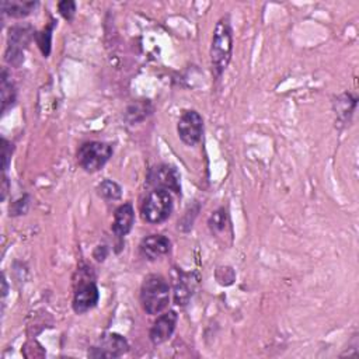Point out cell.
Segmentation results:
<instances>
[{
    "instance_id": "cell-21",
    "label": "cell",
    "mask_w": 359,
    "mask_h": 359,
    "mask_svg": "<svg viewBox=\"0 0 359 359\" xmlns=\"http://www.w3.org/2000/svg\"><path fill=\"white\" fill-rule=\"evenodd\" d=\"M30 199H29V197L26 195V197H23V198H20L19 201H16L12 206H10V215H13V216H19V215H24L26 212H27V209H29V202Z\"/></svg>"
},
{
    "instance_id": "cell-7",
    "label": "cell",
    "mask_w": 359,
    "mask_h": 359,
    "mask_svg": "<svg viewBox=\"0 0 359 359\" xmlns=\"http://www.w3.org/2000/svg\"><path fill=\"white\" fill-rule=\"evenodd\" d=\"M129 351V344L125 337L117 332L104 334L99 345L89 349L90 358H120Z\"/></svg>"
},
{
    "instance_id": "cell-4",
    "label": "cell",
    "mask_w": 359,
    "mask_h": 359,
    "mask_svg": "<svg viewBox=\"0 0 359 359\" xmlns=\"http://www.w3.org/2000/svg\"><path fill=\"white\" fill-rule=\"evenodd\" d=\"M78 163L86 173L100 171L111 159L113 148L104 142H86L78 150Z\"/></svg>"
},
{
    "instance_id": "cell-15",
    "label": "cell",
    "mask_w": 359,
    "mask_h": 359,
    "mask_svg": "<svg viewBox=\"0 0 359 359\" xmlns=\"http://www.w3.org/2000/svg\"><path fill=\"white\" fill-rule=\"evenodd\" d=\"M0 93H2V113L6 114L16 103V87L9 75L8 69L2 72V85H0Z\"/></svg>"
},
{
    "instance_id": "cell-9",
    "label": "cell",
    "mask_w": 359,
    "mask_h": 359,
    "mask_svg": "<svg viewBox=\"0 0 359 359\" xmlns=\"http://www.w3.org/2000/svg\"><path fill=\"white\" fill-rule=\"evenodd\" d=\"M100 300V290L97 285L87 279V282H79L73 296V310L78 314H85L94 309Z\"/></svg>"
},
{
    "instance_id": "cell-1",
    "label": "cell",
    "mask_w": 359,
    "mask_h": 359,
    "mask_svg": "<svg viewBox=\"0 0 359 359\" xmlns=\"http://www.w3.org/2000/svg\"><path fill=\"white\" fill-rule=\"evenodd\" d=\"M233 54V30L229 16L222 17L213 30L211 44V64L215 78H220L227 69Z\"/></svg>"
},
{
    "instance_id": "cell-10",
    "label": "cell",
    "mask_w": 359,
    "mask_h": 359,
    "mask_svg": "<svg viewBox=\"0 0 359 359\" xmlns=\"http://www.w3.org/2000/svg\"><path fill=\"white\" fill-rule=\"evenodd\" d=\"M177 321H178V314L174 310H169L163 314H160L150 331H149V338L155 345H160L163 342H166L167 339H170V337L173 335L176 327H177Z\"/></svg>"
},
{
    "instance_id": "cell-17",
    "label": "cell",
    "mask_w": 359,
    "mask_h": 359,
    "mask_svg": "<svg viewBox=\"0 0 359 359\" xmlns=\"http://www.w3.org/2000/svg\"><path fill=\"white\" fill-rule=\"evenodd\" d=\"M209 229L212 232V234H218L226 230L227 226V212L225 211V208H220L218 211H215L211 218H209Z\"/></svg>"
},
{
    "instance_id": "cell-20",
    "label": "cell",
    "mask_w": 359,
    "mask_h": 359,
    "mask_svg": "<svg viewBox=\"0 0 359 359\" xmlns=\"http://www.w3.org/2000/svg\"><path fill=\"white\" fill-rule=\"evenodd\" d=\"M2 160H3V171H8L9 166H10V162H12V155H13V145L8 141V139H3L2 141Z\"/></svg>"
},
{
    "instance_id": "cell-16",
    "label": "cell",
    "mask_w": 359,
    "mask_h": 359,
    "mask_svg": "<svg viewBox=\"0 0 359 359\" xmlns=\"http://www.w3.org/2000/svg\"><path fill=\"white\" fill-rule=\"evenodd\" d=\"M97 194L106 201H118L122 197V188L113 180H104L97 187Z\"/></svg>"
},
{
    "instance_id": "cell-3",
    "label": "cell",
    "mask_w": 359,
    "mask_h": 359,
    "mask_svg": "<svg viewBox=\"0 0 359 359\" xmlns=\"http://www.w3.org/2000/svg\"><path fill=\"white\" fill-rule=\"evenodd\" d=\"M173 212V197L167 190L155 188L142 204V218L150 225L166 222Z\"/></svg>"
},
{
    "instance_id": "cell-12",
    "label": "cell",
    "mask_w": 359,
    "mask_h": 359,
    "mask_svg": "<svg viewBox=\"0 0 359 359\" xmlns=\"http://www.w3.org/2000/svg\"><path fill=\"white\" fill-rule=\"evenodd\" d=\"M135 223V211L131 202L122 204L114 212V222H113V233L122 239L125 237L134 227Z\"/></svg>"
},
{
    "instance_id": "cell-8",
    "label": "cell",
    "mask_w": 359,
    "mask_h": 359,
    "mask_svg": "<svg viewBox=\"0 0 359 359\" xmlns=\"http://www.w3.org/2000/svg\"><path fill=\"white\" fill-rule=\"evenodd\" d=\"M148 180L156 188H163L173 191L176 194L181 192V177L178 170L171 164H159L149 171Z\"/></svg>"
},
{
    "instance_id": "cell-14",
    "label": "cell",
    "mask_w": 359,
    "mask_h": 359,
    "mask_svg": "<svg viewBox=\"0 0 359 359\" xmlns=\"http://www.w3.org/2000/svg\"><path fill=\"white\" fill-rule=\"evenodd\" d=\"M38 6V2L33 0H3L2 10L12 19H24L30 16Z\"/></svg>"
},
{
    "instance_id": "cell-19",
    "label": "cell",
    "mask_w": 359,
    "mask_h": 359,
    "mask_svg": "<svg viewBox=\"0 0 359 359\" xmlns=\"http://www.w3.org/2000/svg\"><path fill=\"white\" fill-rule=\"evenodd\" d=\"M58 12L66 22H72L76 15V3L73 0H64L58 3Z\"/></svg>"
},
{
    "instance_id": "cell-6",
    "label": "cell",
    "mask_w": 359,
    "mask_h": 359,
    "mask_svg": "<svg viewBox=\"0 0 359 359\" xmlns=\"http://www.w3.org/2000/svg\"><path fill=\"white\" fill-rule=\"evenodd\" d=\"M36 36L31 27L17 26L10 30L9 47L6 52V61L13 66H20L24 61V50L29 45L31 37Z\"/></svg>"
},
{
    "instance_id": "cell-23",
    "label": "cell",
    "mask_w": 359,
    "mask_h": 359,
    "mask_svg": "<svg viewBox=\"0 0 359 359\" xmlns=\"http://www.w3.org/2000/svg\"><path fill=\"white\" fill-rule=\"evenodd\" d=\"M8 293V285H6V279L3 278V296H6Z\"/></svg>"
},
{
    "instance_id": "cell-2",
    "label": "cell",
    "mask_w": 359,
    "mask_h": 359,
    "mask_svg": "<svg viewBox=\"0 0 359 359\" xmlns=\"http://www.w3.org/2000/svg\"><path fill=\"white\" fill-rule=\"evenodd\" d=\"M170 302V285L162 275H148L141 288V304L143 310L156 316L167 309Z\"/></svg>"
},
{
    "instance_id": "cell-22",
    "label": "cell",
    "mask_w": 359,
    "mask_h": 359,
    "mask_svg": "<svg viewBox=\"0 0 359 359\" xmlns=\"http://www.w3.org/2000/svg\"><path fill=\"white\" fill-rule=\"evenodd\" d=\"M108 255V250L106 246H99L96 250H94V258L97 261H104Z\"/></svg>"
},
{
    "instance_id": "cell-11",
    "label": "cell",
    "mask_w": 359,
    "mask_h": 359,
    "mask_svg": "<svg viewBox=\"0 0 359 359\" xmlns=\"http://www.w3.org/2000/svg\"><path fill=\"white\" fill-rule=\"evenodd\" d=\"M139 248L145 258L155 261L170 253L171 241L163 234H150L141 241Z\"/></svg>"
},
{
    "instance_id": "cell-5",
    "label": "cell",
    "mask_w": 359,
    "mask_h": 359,
    "mask_svg": "<svg viewBox=\"0 0 359 359\" xmlns=\"http://www.w3.org/2000/svg\"><path fill=\"white\" fill-rule=\"evenodd\" d=\"M204 132V120L195 110H187L181 114L177 122V134L187 146L199 143Z\"/></svg>"
},
{
    "instance_id": "cell-18",
    "label": "cell",
    "mask_w": 359,
    "mask_h": 359,
    "mask_svg": "<svg viewBox=\"0 0 359 359\" xmlns=\"http://www.w3.org/2000/svg\"><path fill=\"white\" fill-rule=\"evenodd\" d=\"M55 22H52V24L50 27H47L44 31L41 33H37L34 37H36V41L43 52V55L45 58H48L50 52H51V43H52V31H54V27H55Z\"/></svg>"
},
{
    "instance_id": "cell-13",
    "label": "cell",
    "mask_w": 359,
    "mask_h": 359,
    "mask_svg": "<svg viewBox=\"0 0 359 359\" xmlns=\"http://www.w3.org/2000/svg\"><path fill=\"white\" fill-rule=\"evenodd\" d=\"M197 286V279H194L192 274H185L183 271H177V276L174 279V302L178 306H185L194 295Z\"/></svg>"
}]
</instances>
